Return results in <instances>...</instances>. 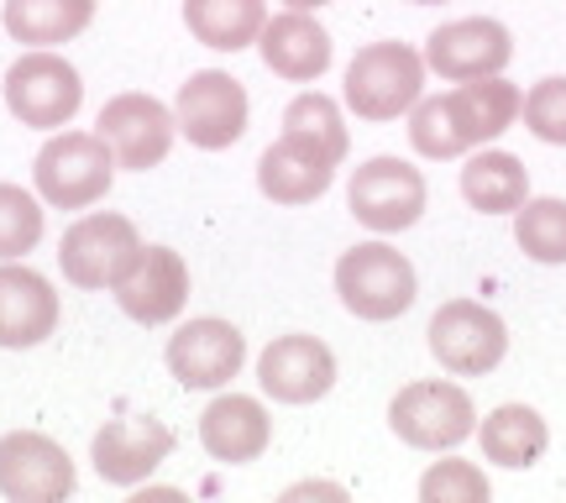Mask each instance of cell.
<instances>
[{
	"label": "cell",
	"instance_id": "44dd1931",
	"mask_svg": "<svg viewBox=\"0 0 566 503\" xmlns=\"http://www.w3.org/2000/svg\"><path fill=\"white\" fill-rule=\"evenodd\" d=\"M268 441H273V420H268L263 404L247 399V394H221L200 415V446L226 467L258 462Z\"/></svg>",
	"mask_w": 566,
	"mask_h": 503
},
{
	"label": "cell",
	"instance_id": "f1b7e54d",
	"mask_svg": "<svg viewBox=\"0 0 566 503\" xmlns=\"http://www.w3.org/2000/svg\"><path fill=\"white\" fill-rule=\"evenodd\" d=\"M488 478L483 467L462 462V457H446L420 478V499L424 503H488Z\"/></svg>",
	"mask_w": 566,
	"mask_h": 503
},
{
	"label": "cell",
	"instance_id": "cb8c5ba5",
	"mask_svg": "<svg viewBox=\"0 0 566 503\" xmlns=\"http://www.w3.org/2000/svg\"><path fill=\"white\" fill-rule=\"evenodd\" d=\"M184 27L216 53H242L263 38L268 6L263 0H184Z\"/></svg>",
	"mask_w": 566,
	"mask_h": 503
},
{
	"label": "cell",
	"instance_id": "8fae6325",
	"mask_svg": "<svg viewBox=\"0 0 566 503\" xmlns=\"http://www.w3.org/2000/svg\"><path fill=\"white\" fill-rule=\"evenodd\" d=\"M179 132L205 153H221L237 147L247 137V90L242 80H231L226 69H205L189 74V84H179V101H174Z\"/></svg>",
	"mask_w": 566,
	"mask_h": 503
},
{
	"label": "cell",
	"instance_id": "4fadbf2b",
	"mask_svg": "<svg viewBox=\"0 0 566 503\" xmlns=\"http://www.w3.org/2000/svg\"><path fill=\"white\" fill-rule=\"evenodd\" d=\"M74 493V457L42 430L0 436V499L59 503Z\"/></svg>",
	"mask_w": 566,
	"mask_h": 503
},
{
	"label": "cell",
	"instance_id": "6da1fadb",
	"mask_svg": "<svg viewBox=\"0 0 566 503\" xmlns=\"http://www.w3.org/2000/svg\"><path fill=\"white\" fill-rule=\"evenodd\" d=\"M520 105H525V95L504 74L467 80L409 111V142H415L420 158H462L472 147L504 137L509 126L520 122Z\"/></svg>",
	"mask_w": 566,
	"mask_h": 503
},
{
	"label": "cell",
	"instance_id": "e0dca14e",
	"mask_svg": "<svg viewBox=\"0 0 566 503\" xmlns=\"http://www.w3.org/2000/svg\"><path fill=\"white\" fill-rule=\"evenodd\" d=\"M116 304L137 325H168L179 321V310L189 304V262L174 247H142V258L132 262V273L116 283Z\"/></svg>",
	"mask_w": 566,
	"mask_h": 503
},
{
	"label": "cell",
	"instance_id": "4316f807",
	"mask_svg": "<svg viewBox=\"0 0 566 503\" xmlns=\"http://www.w3.org/2000/svg\"><path fill=\"white\" fill-rule=\"evenodd\" d=\"M514 242L530 262H566V200H525L514 210Z\"/></svg>",
	"mask_w": 566,
	"mask_h": 503
},
{
	"label": "cell",
	"instance_id": "52a82bcc",
	"mask_svg": "<svg viewBox=\"0 0 566 503\" xmlns=\"http://www.w3.org/2000/svg\"><path fill=\"white\" fill-rule=\"evenodd\" d=\"M424 342H430V357L457 373V378H478V373H493L509 352V325L478 300H446L430 325H424Z\"/></svg>",
	"mask_w": 566,
	"mask_h": 503
},
{
	"label": "cell",
	"instance_id": "ffe728a7",
	"mask_svg": "<svg viewBox=\"0 0 566 503\" xmlns=\"http://www.w3.org/2000/svg\"><path fill=\"white\" fill-rule=\"evenodd\" d=\"M336 168L342 163H331L321 147H310V142L283 132L279 142H268V153L258 158V189L273 205H310L331 189Z\"/></svg>",
	"mask_w": 566,
	"mask_h": 503
},
{
	"label": "cell",
	"instance_id": "9a60e30c",
	"mask_svg": "<svg viewBox=\"0 0 566 503\" xmlns=\"http://www.w3.org/2000/svg\"><path fill=\"white\" fill-rule=\"evenodd\" d=\"M174 451V430L153 415H126V420H111L95 430L90 441V462L101 472L105 483L116 488H137L147 483Z\"/></svg>",
	"mask_w": 566,
	"mask_h": 503
},
{
	"label": "cell",
	"instance_id": "277c9868",
	"mask_svg": "<svg viewBox=\"0 0 566 503\" xmlns=\"http://www.w3.org/2000/svg\"><path fill=\"white\" fill-rule=\"evenodd\" d=\"M336 294H342V304L357 321L384 325V321H399L415 304L420 279H415V262L405 252H394L388 242H357L336 262Z\"/></svg>",
	"mask_w": 566,
	"mask_h": 503
},
{
	"label": "cell",
	"instance_id": "7a4b0ae2",
	"mask_svg": "<svg viewBox=\"0 0 566 503\" xmlns=\"http://www.w3.org/2000/svg\"><path fill=\"white\" fill-rule=\"evenodd\" d=\"M342 95L363 122H399L424 95V53L409 42H367L346 63Z\"/></svg>",
	"mask_w": 566,
	"mask_h": 503
},
{
	"label": "cell",
	"instance_id": "d6986e66",
	"mask_svg": "<svg viewBox=\"0 0 566 503\" xmlns=\"http://www.w3.org/2000/svg\"><path fill=\"white\" fill-rule=\"evenodd\" d=\"M258 53H263V63L279 80L310 84L331 69L336 42H331V32L310 11H283V17H268L263 38H258Z\"/></svg>",
	"mask_w": 566,
	"mask_h": 503
},
{
	"label": "cell",
	"instance_id": "1f68e13d",
	"mask_svg": "<svg viewBox=\"0 0 566 503\" xmlns=\"http://www.w3.org/2000/svg\"><path fill=\"white\" fill-rule=\"evenodd\" d=\"M289 11H321V6H331V0H283Z\"/></svg>",
	"mask_w": 566,
	"mask_h": 503
},
{
	"label": "cell",
	"instance_id": "7402d4cb",
	"mask_svg": "<svg viewBox=\"0 0 566 503\" xmlns=\"http://www.w3.org/2000/svg\"><path fill=\"white\" fill-rule=\"evenodd\" d=\"M462 200L483 216H514L530 200V168L514 153H472L462 168Z\"/></svg>",
	"mask_w": 566,
	"mask_h": 503
},
{
	"label": "cell",
	"instance_id": "7c38bea8",
	"mask_svg": "<svg viewBox=\"0 0 566 503\" xmlns=\"http://www.w3.org/2000/svg\"><path fill=\"white\" fill-rule=\"evenodd\" d=\"M514 59V42L509 27L493 17H462L446 21L424 38V69L441 74L446 84H467V80H493L504 74V63Z\"/></svg>",
	"mask_w": 566,
	"mask_h": 503
},
{
	"label": "cell",
	"instance_id": "3957f363",
	"mask_svg": "<svg viewBox=\"0 0 566 503\" xmlns=\"http://www.w3.org/2000/svg\"><path fill=\"white\" fill-rule=\"evenodd\" d=\"M38 195L59 210H90L95 200L111 195L116 179V153L105 147L101 132H53L42 142L38 163H32Z\"/></svg>",
	"mask_w": 566,
	"mask_h": 503
},
{
	"label": "cell",
	"instance_id": "ba28073f",
	"mask_svg": "<svg viewBox=\"0 0 566 503\" xmlns=\"http://www.w3.org/2000/svg\"><path fill=\"white\" fill-rule=\"evenodd\" d=\"M388 425L415 451H457L478 430V409L457 383H409L388 404Z\"/></svg>",
	"mask_w": 566,
	"mask_h": 503
},
{
	"label": "cell",
	"instance_id": "30bf717a",
	"mask_svg": "<svg viewBox=\"0 0 566 503\" xmlns=\"http://www.w3.org/2000/svg\"><path fill=\"white\" fill-rule=\"evenodd\" d=\"M95 132L105 137V147L116 153V168H132V174H147L168 158V147L179 137V116L168 111L153 95H116V101L101 105V122Z\"/></svg>",
	"mask_w": 566,
	"mask_h": 503
},
{
	"label": "cell",
	"instance_id": "8992f818",
	"mask_svg": "<svg viewBox=\"0 0 566 503\" xmlns=\"http://www.w3.org/2000/svg\"><path fill=\"white\" fill-rule=\"evenodd\" d=\"M137 258H142V231L132 226V216H116V210L74 221L59 242L63 279L74 289H116Z\"/></svg>",
	"mask_w": 566,
	"mask_h": 503
},
{
	"label": "cell",
	"instance_id": "d4e9b609",
	"mask_svg": "<svg viewBox=\"0 0 566 503\" xmlns=\"http://www.w3.org/2000/svg\"><path fill=\"white\" fill-rule=\"evenodd\" d=\"M95 21V0H6V32L27 48L74 42Z\"/></svg>",
	"mask_w": 566,
	"mask_h": 503
},
{
	"label": "cell",
	"instance_id": "4dcf8cb0",
	"mask_svg": "<svg viewBox=\"0 0 566 503\" xmlns=\"http://www.w3.org/2000/svg\"><path fill=\"white\" fill-rule=\"evenodd\" d=\"M310 493H321V499H342V488H325V483H300V488H289V499H310Z\"/></svg>",
	"mask_w": 566,
	"mask_h": 503
},
{
	"label": "cell",
	"instance_id": "5b68a950",
	"mask_svg": "<svg viewBox=\"0 0 566 503\" xmlns=\"http://www.w3.org/2000/svg\"><path fill=\"white\" fill-rule=\"evenodd\" d=\"M84 84L80 69L69 59H59L53 48H32L6 69V111L32 132H63L80 116Z\"/></svg>",
	"mask_w": 566,
	"mask_h": 503
},
{
	"label": "cell",
	"instance_id": "5bb4252c",
	"mask_svg": "<svg viewBox=\"0 0 566 503\" xmlns=\"http://www.w3.org/2000/svg\"><path fill=\"white\" fill-rule=\"evenodd\" d=\"M168 373L184 383V388H226V383L242 373L247 363V336L237 331L231 321H216V315H205V321H189L179 325L174 336H168Z\"/></svg>",
	"mask_w": 566,
	"mask_h": 503
},
{
	"label": "cell",
	"instance_id": "f546056e",
	"mask_svg": "<svg viewBox=\"0 0 566 503\" xmlns=\"http://www.w3.org/2000/svg\"><path fill=\"white\" fill-rule=\"evenodd\" d=\"M520 116H525L530 137L566 147V74H551V80L535 84L525 95V105H520Z\"/></svg>",
	"mask_w": 566,
	"mask_h": 503
},
{
	"label": "cell",
	"instance_id": "9c48e42d",
	"mask_svg": "<svg viewBox=\"0 0 566 503\" xmlns=\"http://www.w3.org/2000/svg\"><path fill=\"white\" fill-rule=\"evenodd\" d=\"M346 210L367 231L399 237L424 216V174L405 158H367L346 184Z\"/></svg>",
	"mask_w": 566,
	"mask_h": 503
},
{
	"label": "cell",
	"instance_id": "484cf974",
	"mask_svg": "<svg viewBox=\"0 0 566 503\" xmlns=\"http://www.w3.org/2000/svg\"><path fill=\"white\" fill-rule=\"evenodd\" d=\"M283 132L310 142V147H321L331 163H346V147H352L342 111H336V101L321 95V90H310V95H294V101H289V111H283Z\"/></svg>",
	"mask_w": 566,
	"mask_h": 503
},
{
	"label": "cell",
	"instance_id": "d6a6232c",
	"mask_svg": "<svg viewBox=\"0 0 566 503\" xmlns=\"http://www.w3.org/2000/svg\"><path fill=\"white\" fill-rule=\"evenodd\" d=\"M409 6H441V0H409Z\"/></svg>",
	"mask_w": 566,
	"mask_h": 503
},
{
	"label": "cell",
	"instance_id": "83f0119b",
	"mask_svg": "<svg viewBox=\"0 0 566 503\" xmlns=\"http://www.w3.org/2000/svg\"><path fill=\"white\" fill-rule=\"evenodd\" d=\"M42 242V200L21 184H0V262L27 258Z\"/></svg>",
	"mask_w": 566,
	"mask_h": 503
},
{
	"label": "cell",
	"instance_id": "ac0fdd59",
	"mask_svg": "<svg viewBox=\"0 0 566 503\" xmlns=\"http://www.w3.org/2000/svg\"><path fill=\"white\" fill-rule=\"evenodd\" d=\"M59 331V294L27 262H0V346L32 352Z\"/></svg>",
	"mask_w": 566,
	"mask_h": 503
},
{
	"label": "cell",
	"instance_id": "2e32d148",
	"mask_svg": "<svg viewBox=\"0 0 566 503\" xmlns=\"http://www.w3.org/2000/svg\"><path fill=\"white\" fill-rule=\"evenodd\" d=\"M258 383H263L268 399L279 404H315L336 388V352L321 336H279L263 346L258 357Z\"/></svg>",
	"mask_w": 566,
	"mask_h": 503
},
{
	"label": "cell",
	"instance_id": "603a6c76",
	"mask_svg": "<svg viewBox=\"0 0 566 503\" xmlns=\"http://www.w3.org/2000/svg\"><path fill=\"white\" fill-rule=\"evenodd\" d=\"M483 457L493 467H509V472H525L546 457L551 446V430L541 420V409H530V404H499L493 415L483 420Z\"/></svg>",
	"mask_w": 566,
	"mask_h": 503
}]
</instances>
